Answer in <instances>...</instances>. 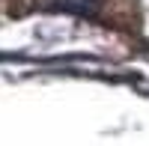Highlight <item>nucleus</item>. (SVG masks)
Wrapping results in <instances>:
<instances>
[{"label":"nucleus","instance_id":"nucleus-1","mask_svg":"<svg viewBox=\"0 0 149 146\" xmlns=\"http://www.w3.org/2000/svg\"><path fill=\"white\" fill-rule=\"evenodd\" d=\"M48 9L72 12V15H81V18H98V0H54Z\"/></svg>","mask_w":149,"mask_h":146}]
</instances>
